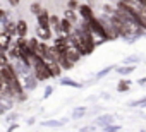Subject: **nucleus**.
Here are the masks:
<instances>
[{
    "mask_svg": "<svg viewBox=\"0 0 146 132\" xmlns=\"http://www.w3.org/2000/svg\"><path fill=\"white\" fill-rule=\"evenodd\" d=\"M88 24H90V28H91V31H93L95 34L102 36V40H110V34L107 33V29H105V26L102 24L100 19L91 17V19H88Z\"/></svg>",
    "mask_w": 146,
    "mask_h": 132,
    "instance_id": "nucleus-1",
    "label": "nucleus"
},
{
    "mask_svg": "<svg viewBox=\"0 0 146 132\" xmlns=\"http://www.w3.org/2000/svg\"><path fill=\"white\" fill-rule=\"evenodd\" d=\"M72 31H74V29H72V22H70V21H67V19L58 21V24H57V33H58V36L69 38Z\"/></svg>",
    "mask_w": 146,
    "mask_h": 132,
    "instance_id": "nucleus-2",
    "label": "nucleus"
},
{
    "mask_svg": "<svg viewBox=\"0 0 146 132\" xmlns=\"http://www.w3.org/2000/svg\"><path fill=\"white\" fill-rule=\"evenodd\" d=\"M45 63H46V67H48V71L52 72V77H57L58 74H60V63L57 62V60H53V58H50V57H46L45 58Z\"/></svg>",
    "mask_w": 146,
    "mask_h": 132,
    "instance_id": "nucleus-3",
    "label": "nucleus"
},
{
    "mask_svg": "<svg viewBox=\"0 0 146 132\" xmlns=\"http://www.w3.org/2000/svg\"><path fill=\"white\" fill-rule=\"evenodd\" d=\"M65 57H67L72 63H76V62L79 60V57H81V51H79L74 45L70 43V45H69V48H67V51H65Z\"/></svg>",
    "mask_w": 146,
    "mask_h": 132,
    "instance_id": "nucleus-4",
    "label": "nucleus"
},
{
    "mask_svg": "<svg viewBox=\"0 0 146 132\" xmlns=\"http://www.w3.org/2000/svg\"><path fill=\"white\" fill-rule=\"evenodd\" d=\"M134 11L137 12L139 19H141V26H143V29H146V5H143V4H137Z\"/></svg>",
    "mask_w": 146,
    "mask_h": 132,
    "instance_id": "nucleus-5",
    "label": "nucleus"
},
{
    "mask_svg": "<svg viewBox=\"0 0 146 132\" xmlns=\"http://www.w3.org/2000/svg\"><path fill=\"white\" fill-rule=\"evenodd\" d=\"M11 34L7 31H0V50H7L11 45Z\"/></svg>",
    "mask_w": 146,
    "mask_h": 132,
    "instance_id": "nucleus-6",
    "label": "nucleus"
},
{
    "mask_svg": "<svg viewBox=\"0 0 146 132\" xmlns=\"http://www.w3.org/2000/svg\"><path fill=\"white\" fill-rule=\"evenodd\" d=\"M36 34H38V38H40V40H43V41H48V40H52V38H53V36H52L50 28H41V26H38Z\"/></svg>",
    "mask_w": 146,
    "mask_h": 132,
    "instance_id": "nucleus-7",
    "label": "nucleus"
},
{
    "mask_svg": "<svg viewBox=\"0 0 146 132\" xmlns=\"http://www.w3.org/2000/svg\"><path fill=\"white\" fill-rule=\"evenodd\" d=\"M79 14H81V17H83L84 21L95 17V16H93V9H91L90 5H79Z\"/></svg>",
    "mask_w": 146,
    "mask_h": 132,
    "instance_id": "nucleus-8",
    "label": "nucleus"
},
{
    "mask_svg": "<svg viewBox=\"0 0 146 132\" xmlns=\"http://www.w3.org/2000/svg\"><path fill=\"white\" fill-rule=\"evenodd\" d=\"M35 77H36V76H31V74L23 76V81H24V84H26V88H28V89H35V88H36L38 79H35Z\"/></svg>",
    "mask_w": 146,
    "mask_h": 132,
    "instance_id": "nucleus-9",
    "label": "nucleus"
},
{
    "mask_svg": "<svg viewBox=\"0 0 146 132\" xmlns=\"http://www.w3.org/2000/svg\"><path fill=\"white\" fill-rule=\"evenodd\" d=\"M38 24L41 26V28H50V17H48V12L46 11H43L40 16H38Z\"/></svg>",
    "mask_w": 146,
    "mask_h": 132,
    "instance_id": "nucleus-10",
    "label": "nucleus"
},
{
    "mask_svg": "<svg viewBox=\"0 0 146 132\" xmlns=\"http://www.w3.org/2000/svg\"><path fill=\"white\" fill-rule=\"evenodd\" d=\"M9 55L14 57V58H19V57L23 55V53H21V48H19V45H17V41L9 45Z\"/></svg>",
    "mask_w": 146,
    "mask_h": 132,
    "instance_id": "nucleus-11",
    "label": "nucleus"
},
{
    "mask_svg": "<svg viewBox=\"0 0 146 132\" xmlns=\"http://www.w3.org/2000/svg\"><path fill=\"white\" fill-rule=\"evenodd\" d=\"M57 62L60 63V67H62V69H65V71H69V69H72V67H74V63H72V62H70V60L65 57V53H64V55H62V57H60Z\"/></svg>",
    "mask_w": 146,
    "mask_h": 132,
    "instance_id": "nucleus-12",
    "label": "nucleus"
},
{
    "mask_svg": "<svg viewBox=\"0 0 146 132\" xmlns=\"http://www.w3.org/2000/svg\"><path fill=\"white\" fill-rule=\"evenodd\" d=\"M4 26H5V29H4V31H7V33H9L11 36H17V24L4 21Z\"/></svg>",
    "mask_w": 146,
    "mask_h": 132,
    "instance_id": "nucleus-13",
    "label": "nucleus"
},
{
    "mask_svg": "<svg viewBox=\"0 0 146 132\" xmlns=\"http://www.w3.org/2000/svg\"><path fill=\"white\" fill-rule=\"evenodd\" d=\"M26 34H28V24H26V21H19L17 22V36L26 38Z\"/></svg>",
    "mask_w": 146,
    "mask_h": 132,
    "instance_id": "nucleus-14",
    "label": "nucleus"
},
{
    "mask_svg": "<svg viewBox=\"0 0 146 132\" xmlns=\"http://www.w3.org/2000/svg\"><path fill=\"white\" fill-rule=\"evenodd\" d=\"M65 19L70 21V22H76V21H78V17H76V11L67 9V11H65Z\"/></svg>",
    "mask_w": 146,
    "mask_h": 132,
    "instance_id": "nucleus-15",
    "label": "nucleus"
},
{
    "mask_svg": "<svg viewBox=\"0 0 146 132\" xmlns=\"http://www.w3.org/2000/svg\"><path fill=\"white\" fill-rule=\"evenodd\" d=\"M60 84H62V86H72V88H81V84H79V82L70 81V79H67V77H65V79H62V81H60Z\"/></svg>",
    "mask_w": 146,
    "mask_h": 132,
    "instance_id": "nucleus-16",
    "label": "nucleus"
},
{
    "mask_svg": "<svg viewBox=\"0 0 146 132\" xmlns=\"http://www.w3.org/2000/svg\"><path fill=\"white\" fill-rule=\"evenodd\" d=\"M96 123H98V125H110V123H112V117H108V115H107V117H100V118L96 120Z\"/></svg>",
    "mask_w": 146,
    "mask_h": 132,
    "instance_id": "nucleus-17",
    "label": "nucleus"
},
{
    "mask_svg": "<svg viewBox=\"0 0 146 132\" xmlns=\"http://www.w3.org/2000/svg\"><path fill=\"white\" fill-rule=\"evenodd\" d=\"M65 120H48V122H43V125H46V127H58V125H62Z\"/></svg>",
    "mask_w": 146,
    "mask_h": 132,
    "instance_id": "nucleus-18",
    "label": "nucleus"
},
{
    "mask_svg": "<svg viewBox=\"0 0 146 132\" xmlns=\"http://www.w3.org/2000/svg\"><path fill=\"white\" fill-rule=\"evenodd\" d=\"M132 71H134V65H131V67H119V69H117V72H119V74H122V76L131 74Z\"/></svg>",
    "mask_w": 146,
    "mask_h": 132,
    "instance_id": "nucleus-19",
    "label": "nucleus"
},
{
    "mask_svg": "<svg viewBox=\"0 0 146 132\" xmlns=\"http://www.w3.org/2000/svg\"><path fill=\"white\" fill-rule=\"evenodd\" d=\"M129 86H131V81H122V82L119 84V91H120V93H124V91H127V89H129Z\"/></svg>",
    "mask_w": 146,
    "mask_h": 132,
    "instance_id": "nucleus-20",
    "label": "nucleus"
},
{
    "mask_svg": "<svg viewBox=\"0 0 146 132\" xmlns=\"http://www.w3.org/2000/svg\"><path fill=\"white\" fill-rule=\"evenodd\" d=\"M31 12H33V14H36V16H40V14L43 12V9H41L38 4H33V5H31Z\"/></svg>",
    "mask_w": 146,
    "mask_h": 132,
    "instance_id": "nucleus-21",
    "label": "nucleus"
},
{
    "mask_svg": "<svg viewBox=\"0 0 146 132\" xmlns=\"http://www.w3.org/2000/svg\"><path fill=\"white\" fill-rule=\"evenodd\" d=\"M28 43H29V46H31V50H33V51L36 53V51H38V45H40V43H38V41H36L35 38H33V40H28Z\"/></svg>",
    "mask_w": 146,
    "mask_h": 132,
    "instance_id": "nucleus-22",
    "label": "nucleus"
},
{
    "mask_svg": "<svg viewBox=\"0 0 146 132\" xmlns=\"http://www.w3.org/2000/svg\"><path fill=\"white\" fill-rule=\"evenodd\" d=\"M131 106H146V98L137 100V101H132V103H131Z\"/></svg>",
    "mask_w": 146,
    "mask_h": 132,
    "instance_id": "nucleus-23",
    "label": "nucleus"
},
{
    "mask_svg": "<svg viewBox=\"0 0 146 132\" xmlns=\"http://www.w3.org/2000/svg\"><path fill=\"white\" fill-rule=\"evenodd\" d=\"M86 113V108H78L76 112H74V118H79V117H83Z\"/></svg>",
    "mask_w": 146,
    "mask_h": 132,
    "instance_id": "nucleus-24",
    "label": "nucleus"
},
{
    "mask_svg": "<svg viewBox=\"0 0 146 132\" xmlns=\"http://www.w3.org/2000/svg\"><path fill=\"white\" fill-rule=\"evenodd\" d=\"M67 7H69V9H72V11H76V9H79V4L76 2V0H70V2L67 4Z\"/></svg>",
    "mask_w": 146,
    "mask_h": 132,
    "instance_id": "nucleus-25",
    "label": "nucleus"
},
{
    "mask_svg": "<svg viewBox=\"0 0 146 132\" xmlns=\"http://www.w3.org/2000/svg\"><path fill=\"white\" fill-rule=\"evenodd\" d=\"M58 21H60V19H58L57 16H52V17H50V22H52V24H53L55 28H57V24H58Z\"/></svg>",
    "mask_w": 146,
    "mask_h": 132,
    "instance_id": "nucleus-26",
    "label": "nucleus"
},
{
    "mask_svg": "<svg viewBox=\"0 0 146 132\" xmlns=\"http://www.w3.org/2000/svg\"><path fill=\"white\" fill-rule=\"evenodd\" d=\"M110 71H112V67H108V69H105V71H102V72H98V76H96V77H103V76H107V74H108Z\"/></svg>",
    "mask_w": 146,
    "mask_h": 132,
    "instance_id": "nucleus-27",
    "label": "nucleus"
},
{
    "mask_svg": "<svg viewBox=\"0 0 146 132\" xmlns=\"http://www.w3.org/2000/svg\"><path fill=\"white\" fill-rule=\"evenodd\" d=\"M19 2H21V0H9V4H11V5H14V7H16V5H19Z\"/></svg>",
    "mask_w": 146,
    "mask_h": 132,
    "instance_id": "nucleus-28",
    "label": "nucleus"
},
{
    "mask_svg": "<svg viewBox=\"0 0 146 132\" xmlns=\"http://www.w3.org/2000/svg\"><path fill=\"white\" fill-rule=\"evenodd\" d=\"M52 91H53L52 88H46V89H45V96H50V94H52Z\"/></svg>",
    "mask_w": 146,
    "mask_h": 132,
    "instance_id": "nucleus-29",
    "label": "nucleus"
},
{
    "mask_svg": "<svg viewBox=\"0 0 146 132\" xmlns=\"http://www.w3.org/2000/svg\"><path fill=\"white\" fill-rule=\"evenodd\" d=\"M5 17H7V14H5L4 11H0V19H2V21H5Z\"/></svg>",
    "mask_w": 146,
    "mask_h": 132,
    "instance_id": "nucleus-30",
    "label": "nucleus"
},
{
    "mask_svg": "<svg viewBox=\"0 0 146 132\" xmlns=\"http://www.w3.org/2000/svg\"><path fill=\"white\" fill-rule=\"evenodd\" d=\"M81 132H91V129H90V127H84V129H83Z\"/></svg>",
    "mask_w": 146,
    "mask_h": 132,
    "instance_id": "nucleus-31",
    "label": "nucleus"
},
{
    "mask_svg": "<svg viewBox=\"0 0 146 132\" xmlns=\"http://www.w3.org/2000/svg\"><path fill=\"white\" fill-rule=\"evenodd\" d=\"M139 84H141V86H144V84H146V79H141V81H139Z\"/></svg>",
    "mask_w": 146,
    "mask_h": 132,
    "instance_id": "nucleus-32",
    "label": "nucleus"
},
{
    "mask_svg": "<svg viewBox=\"0 0 146 132\" xmlns=\"http://www.w3.org/2000/svg\"><path fill=\"white\" fill-rule=\"evenodd\" d=\"M0 69H2V58H0Z\"/></svg>",
    "mask_w": 146,
    "mask_h": 132,
    "instance_id": "nucleus-33",
    "label": "nucleus"
},
{
    "mask_svg": "<svg viewBox=\"0 0 146 132\" xmlns=\"http://www.w3.org/2000/svg\"><path fill=\"white\" fill-rule=\"evenodd\" d=\"M0 98H2V91H0Z\"/></svg>",
    "mask_w": 146,
    "mask_h": 132,
    "instance_id": "nucleus-34",
    "label": "nucleus"
}]
</instances>
